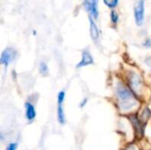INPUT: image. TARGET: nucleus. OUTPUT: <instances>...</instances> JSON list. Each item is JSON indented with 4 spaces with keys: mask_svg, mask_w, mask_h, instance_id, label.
<instances>
[{
    "mask_svg": "<svg viewBox=\"0 0 151 150\" xmlns=\"http://www.w3.org/2000/svg\"><path fill=\"white\" fill-rule=\"evenodd\" d=\"M117 95L119 100V107L123 111H130L137 105V101L132 92L122 84L117 86Z\"/></svg>",
    "mask_w": 151,
    "mask_h": 150,
    "instance_id": "obj_1",
    "label": "nucleus"
},
{
    "mask_svg": "<svg viewBox=\"0 0 151 150\" xmlns=\"http://www.w3.org/2000/svg\"><path fill=\"white\" fill-rule=\"evenodd\" d=\"M16 56H17L16 50L13 48L9 47V48L5 49L3 51V53L1 55V57H0V63L3 65L7 66L10 63H12L15 59Z\"/></svg>",
    "mask_w": 151,
    "mask_h": 150,
    "instance_id": "obj_2",
    "label": "nucleus"
},
{
    "mask_svg": "<svg viewBox=\"0 0 151 150\" xmlns=\"http://www.w3.org/2000/svg\"><path fill=\"white\" fill-rule=\"evenodd\" d=\"M65 91H60L58 95V119L61 125H64L65 122V112L63 109V103L65 101Z\"/></svg>",
    "mask_w": 151,
    "mask_h": 150,
    "instance_id": "obj_3",
    "label": "nucleus"
},
{
    "mask_svg": "<svg viewBox=\"0 0 151 150\" xmlns=\"http://www.w3.org/2000/svg\"><path fill=\"white\" fill-rule=\"evenodd\" d=\"M134 19L138 26H142L144 20V0H139L134 7Z\"/></svg>",
    "mask_w": 151,
    "mask_h": 150,
    "instance_id": "obj_4",
    "label": "nucleus"
},
{
    "mask_svg": "<svg viewBox=\"0 0 151 150\" xmlns=\"http://www.w3.org/2000/svg\"><path fill=\"white\" fill-rule=\"evenodd\" d=\"M98 0H84L83 5L87 11H88L94 19L98 18Z\"/></svg>",
    "mask_w": 151,
    "mask_h": 150,
    "instance_id": "obj_5",
    "label": "nucleus"
},
{
    "mask_svg": "<svg viewBox=\"0 0 151 150\" xmlns=\"http://www.w3.org/2000/svg\"><path fill=\"white\" fill-rule=\"evenodd\" d=\"M94 63V59L91 56V54L89 53V51L88 50H84L82 52V57H81V62L77 65V67L81 68L83 66H87L89 65H92Z\"/></svg>",
    "mask_w": 151,
    "mask_h": 150,
    "instance_id": "obj_6",
    "label": "nucleus"
},
{
    "mask_svg": "<svg viewBox=\"0 0 151 150\" xmlns=\"http://www.w3.org/2000/svg\"><path fill=\"white\" fill-rule=\"evenodd\" d=\"M25 109H26V118L28 121L32 122L36 115L34 105L31 103H26L25 104Z\"/></svg>",
    "mask_w": 151,
    "mask_h": 150,
    "instance_id": "obj_7",
    "label": "nucleus"
},
{
    "mask_svg": "<svg viewBox=\"0 0 151 150\" xmlns=\"http://www.w3.org/2000/svg\"><path fill=\"white\" fill-rule=\"evenodd\" d=\"M129 80H130V85L134 88V90L138 91L139 88H141V79H140V77L136 73L133 72V73H131V75L129 77Z\"/></svg>",
    "mask_w": 151,
    "mask_h": 150,
    "instance_id": "obj_8",
    "label": "nucleus"
},
{
    "mask_svg": "<svg viewBox=\"0 0 151 150\" xmlns=\"http://www.w3.org/2000/svg\"><path fill=\"white\" fill-rule=\"evenodd\" d=\"M89 24H90V35L91 38L94 41H96L99 37V30L97 28L96 24L95 23V21L93 20L92 17H89Z\"/></svg>",
    "mask_w": 151,
    "mask_h": 150,
    "instance_id": "obj_9",
    "label": "nucleus"
},
{
    "mask_svg": "<svg viewBox=\"0 0 151 150\" xmlns=\"http://www.w3.org/2000/svg\"><path fill=\"white\" fill-rule=\"evenodd\" d=\"M39 72L42 75H46L48 73V66L44 62H41L39 65Z\"/></svg>",
    "mask_w": 151,
    "mask_h": 150,
    "instance_id": "obj_10",
    "label": "nucleus"
},
{
    "mask_svg": "<svg viewBox=\"0 0 151 150\" xmlns=\"http://www.w3.org/2000/svg\"><path fill=\"white\" fill-rule=\"evenodd\" d=\"M104 4L110 7V8H114L117 6L118 3H119V0H104Z\"/></svg>",
    "mask_w": 151,
    "mask_h": 150,
    "instance_id": "obj_11",
    "label": "nucleus"
},
{
    "mask_svg": "<svg viewBox=\"0 0 151 150\" xmlns=\"http://www.w3.org/2000/svg\"><path fill=\"white\" fill-rule=\"evenodd\" d=\"M111 22L113 24H116L119 21V15L115 11H112L111 13Z\"/></svg>",
    "mask_w": 151,
    "mask_h": 150,
    "instance_id": "obj_12",
    "label": "nucleus"
},
{
    "mask_svg": "<svg viewBox=\"0 0 151 150\" xmlns=\"http://www.w3.org/2000/svg\"><path fill=\"white\" fill-rule=\"evenodd\" d=\"M16 149H17V144L16 143H11L7 147L6 150H16Z\"/></svg>",
    "mask_w": 151,
    "mask_h": 150,
    "instance_id": "obj_13",
    "label": "nucleus"
},
{
    "mask_svg": "<svg viewBox=\"0 0 151 150\" xmlns=\"http://www.w3.org/2000/svg\"><path fill=\"white\" fill-rule=\"evenodd\" d=\"M143 45H144L145 47H147V48H150V47H151V40H150V39L146 40V42L143 43Z\"/></svg>",
    "mask_w": 151,
    "mask_h": 150,
    "instance_id": "obj_14",
    "label": "nucleus"
},
{
    "mask_svg": "<svg viewBox=\"0 0 151 150\" xmlns=\"http://www.w3.org/2000/svg\"><path fill=\"white\" fill-rule=\"evenodd\" d=\"M126 150H135V148L132 146V147H129V148H127V149Z\"/></svg>",
    "mask_w": 151,
    "mask_h": 150,
    "instance_id": "obj_15",
    "label": "nucleus"
}]
</instances>
